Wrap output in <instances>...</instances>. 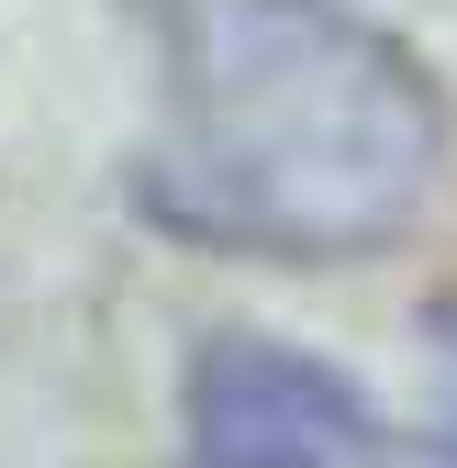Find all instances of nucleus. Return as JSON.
<instances>
[{
  "mask_svg": "<svg viewBox=\"0 0 457 468\" xmlns=\"http://www.w3.org/2000/svg\"><path fill=\"white\" fill-rule=\"evenodd\" d=\"M167 201L268 257H357L435 179V101L335 0H167Z\"/></svg>",
  "mask_w": 457,
  "mask_h": 468,
  "instance_id": "1",
  "label": "nucleus"
},
{
  "mask_svg": "<svg viewBox=\"0 0 457 468\" xmlns=\"http://www.w3.org/2000/svg\"><path fill=\"white\" fill-rule=\"evenodd\" d=\"M190 435H201V468H379L368 401L335 368L246 335L190 368Z\"/></svg>",
  "mask_w": 457,
  "mask_h": 468,
  "instance_id": "2",
  "label": "nucleus"
}]
</instances>
